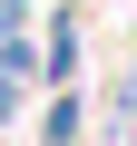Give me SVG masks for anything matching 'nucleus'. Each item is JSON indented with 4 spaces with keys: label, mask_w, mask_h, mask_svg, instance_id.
<instances>
[{
    "label": "nucleus",
    "mask_w": 137,
    "mask_h": 146,
    "mask_svg": "<svg viewBox=\"0 0 137 146\" xmlns=\"http://www.w3.org/2000/svg\"><path fill=\"white\" fill-rule=\"evenodd\" d=\"M0 20H10V0H0Z\"/></svg>",
    "instance_id": "1"
}]
</instances>
